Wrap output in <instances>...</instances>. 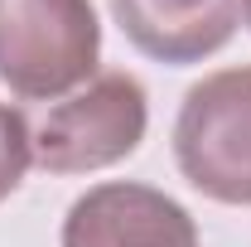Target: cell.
I'll list each match as a JSON object with an SVG mask.
<instances>
[{
    "label": "cell",
    "mask_w": 251,
    "mask_h": 247,
    "mask_svg": "<svg viewBox=\"0 0 251 247\" xmlns=\"http://www.w3.org/2000/svg\"><path fill=\"white\" fill-rule=\"evenodd\" d=\"M150 97L135 73L106 68L77 93L58 97L34 126V165L49 175H92L140 151Z\"/></svg>",
    "instance_id": "cell-2"
},
{
    "label": "cell",
    "mask_w": 251,
    "mask_h": 247,
    "mask_svg": "<svg viewBox=\"0 0 251 247\" xmlns=\"http://www.w3.org/2000/svg\"><path fill=\"white\" fill-rule=\"evenodd\" d=\"M92 0H0V83L25 102H58L97 78Z\"/></svg>",
    "instance_id": "cell-1"
},
{
    "label": "cell",
    "mask_w": 251,
    "mask_h": 247,
    "mask_svg": "<svg viewBox=\"0 0 251 247\" xmlns=\"http://www.w3.org/2000/svg\"><path fill=\"white\" fill-rule=\"evenodd\" d=\"M247 25H251V0H247Z\"/></svg>",
    "instance_id": "cell-7"
},
{
    "label": "cell",
    "mask_w": 251,
    "mask_h": 247,
    "mask_svg": "<svg viewBox=\"0 0 251 247\" xmlns=\"http://www.w3.org/2000/svg\"><path fill=\"white\" fill-rule=\"evenodd\" d=\"M174 160L203 199L251 209V63L218 68L184 93Z\"/></svg>",
    "instance_id": "cell-3"
},
{
    "label": "cell",
    "mask_w": 251,
    "mask_h": 247,
    "mask_svg": "<svg viewBox=\"0 0 251 247\" xmlns=\"http://www.w3.org/2000/svg\"><path fill=\"white\" fill-rule=\"evenodd\" d=\"M247 0H111V20L145 59L188 68L232 44Z\"/></svg>",
    "instance_id": "cell-5"
},
{
    "label": "cell",
    "mask_w": 251,
    "mask_h": 247,
    "mask_svg": "<svg viewBox=\"0 0 251 247\" xmlns=\"http://www.w3.org/2000/svg\"><path fill=\"white\" fill-rule=\"evenodd\" d=\"M63 247H198V223L155 185L106 180L63 214Z\"/></svg>",
    "instance_id": "cell-4"
},
{
    "label": "cell",
    "mask_w": 251,
    "mask_h": 247,
    "mask_svg": "<svg viewBox=\"0 0 251 247\" xmlns=\"http://www.w3.org/2000/svg\"><path fill=\"white\" fill-rule=\"evenodd\" d=\"M29 165H34V131L20 107L0 102V204L25 185Z\"/></svg>",
    "instance_id": "cell-6"
}]
</instances>
